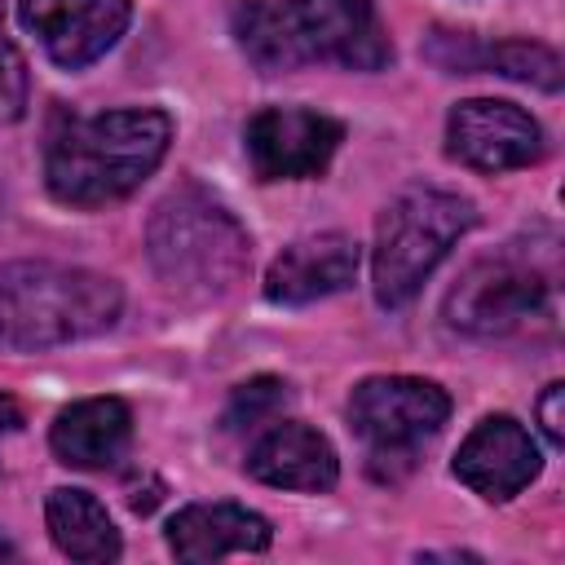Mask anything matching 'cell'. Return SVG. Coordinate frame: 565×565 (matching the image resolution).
Segmentation results:
<instances>
[{
    "mask_svg": "<svg viewBox=\"0 0 565 565\" xmlns=\"http://www.w3.org/2000/svg\"><path fill=\"white\" fill-rule=\"evenodd\" d=\"M230 26L260 75L305 66L384 71L393 62L375 0H238Z\"/></svg>",
    "mask_w": 565,
    "mask_h": 565,
    "instance_id": "6da1fadb",
    "label": "cell"
},
{
    "mask_svg": "<svg viewBox=\"0 0 565 565\" xmlns=\"http://www.w3.org/2000/svg\"><path fill=\"white\" fill-rule=\"evenodd\" d=\"M172 146V115L124 106L57 119L44 146V185L66 207H106L141 190Z\"/></svg>",
    "mask_w": 565,
    "mask_h": 565,
    "instance_id": "7a4b0ae2",
    "label": "cell"
},
{
    "mask_svg": "<svg viewBox=\"0 0 565 565\" xmlns=\"http://www.w3.org/2000/svg\"><path fill=\"white\" fill-rule=\"evenodd\" d=\"M441 313L472 340L552 335L561 322V243L534 234L494 247L455 278Z\"/></svg>",
    "mask_w": 565,
    "mask_h": 565,
    "instance_id": "3957f363",
    "label": "cell"
},
{
    "mask_svg": "<svg viewBox=\"0 0 565 565\" xmlns=\"http://www.w3.org/2000/svg\"><path fill=\"white\" fill-rule=\"evenodd\" d=\"M124 313V287L110 274L62 260L0 265V344L44 353L106 335Z\"/></svg>",
    "mask_w": 565,
    "mask_h": 565,
    "instance_id": "277c9868",
    "label": "cell"
},
{
    "mask_svg": "<svg viewBox=\"0 0 565 565\" xmlns=\"http://www.w3.org/2000/svg\"><path fill=\"white\" fill-rule=\"evenodd\" d=\"M146 256L159 282L185 300H216L252 269V234L203 185H177L146 225Z\"/></svg>",
    "mask_w": 565,
    "mask_h": 565,
    "instance_id": "5b68a950",
    "label": "cell"
},
{
    "mask_svg": "<svg viewBox=\"0 0 565 565\" xmlns=\"http://www.w3.org/2000/svg\"><path fill=\"white\" fill-rule=\"evenodd\" d=\"M472 225H477V207L446 185L415 181L397 190L375 216V247H371L375 300L384 309L411 305Z\"/></svg>",
    "mask_w": 565,
    "mask_h": 565,
    "instance_id": "8992f818",
    "label": "cell"
},
{
    "mask_svg": "<svg viewBox=\"0 0 565 565\" xmlns=\"http://www.w3.org/2000/svg\"><path fill=\"white\" fill-rule=\"evenodd\" d=\"M446 419H450L446 388L419 375H366L349 393V424L366 441L371 472L384 481H393V463H402L406 472L419 446L437 437Z\"/></svg>",
    "mask_w": 565,
    "mask_h": 565,
    "instance_id": "52a82bcc",
    "label": "cell"
},
{
    "mask_svg": "<svg viewBox=\"0 0 565 565\" xmlns=\"http://www.w3.org/2000/svg\"><path fill=\"white\" fill-rule=\"evenodd\" d=\"M344 141V124L309 106H260L243 124V150L260 181L322 177Z\"/></svg>",
    "mask_w": 565,
    "mask_h": 565,
    "instance_id": "ba28073f",
    "label": "cell"
},
{
    "mask_svg": "<svg viewBox=\"0 0 565 565\" xmlns=\"http://www.w3.org/2000/svg\"><path fill=\"white\" fill-rule=\"evenodd\" d=\"M547 150L543 128L530 110L499 97L455 102L446 115V154L472 172H512L539 163Z\"/></svg>",
    "mask_w": 565,
    "mask_h": 565,
    "instance_id": "9c48e42d",
    "label": "cell"
},
{
    "mask_svg": "<svg viewBox=\"0 0 565 565\" xmlns=\"http://www.w3.org/2000/svg\"><path fill=\"white\" fill-rule=\"evenodd\" d=\"M18 22L40 40L53 66L84 71L124 40L132 0H18Z\"/></svg>",
    "mask_w": 565,
    "mask_h": 565,
    "instance_id": "30bf717a",
    "label": "cell"
},
{
    "mask_svg": "<svg viewBox=\"0 0 565 565\" xmlns=\"http://www.w3.org/2000/svg\"><path fill=\"white\" fill-rule=\"evenodd\" d=\"M450 468H455V477L472 494H481L490 503H508V499H516L539 477L543 450H539L534 433L521 419H512V415H486L459 441Z\"/></svg>",
    "mask_w": 565,
    "mask_h": 565,
    "instance_id": "8fae6325",
    "label": "cell"
},
{
    "mask_svg": "<svg viewBox=\"0 0 565 565\" xmlns=\"http://www.w3.org/2000/svg\"><path fill=\"white\" fill-rule=\"evenodd\" d=\"M362 265V247L340 234V230H322V234H305L296 243H287L269 269H265V300L269 305H313L327 300L344 287H353Z\"/></svg>",
    "mask_w": 565,
    "mask_h": 565,
    "instance_id": "7c38bea8",
    "label": "cell"
},
{
    "mask_svg": "<svg viewBox=\"0 0 565 565\" xmlns=\"http://www.w3.org/2000/svg\"><path fill=\"white\" fill-rule=\"evenodd\" d=\"M424 57L450 75H472V71H490L503 79H521L534 84L543 93H561L565 79V62L556 49L539 44V40H477L468 31H433L424 44Z\"/></svg>",
    "mask_w": 565,
    "mask_h": 565,
    "instance_id": "4fadbf2b",
    "label": "cell"
},
{
    "mask_svg": "<svg viewBox=\"0 0 565 565\" xmlns=\"http://www.w3.org/2000/svg\"><path fill=\"white\" fill-rule=\"evenodd\" d=\"M247 472L274 490L322 494L340 481V455L327 433H318L300 419H278L252 441Z\"/></svg>",
    "mask_w": 565,
    "mask_h": 565,
    "instance_id": "5bb4252c",
    "label": "cell"
},
{
    "mask_svg": "<svg viewBox=\"0 0 565 565\" xmlns=\"http://www.w3.org/2000/svg\"><path fill=\"white\" fill-rule=\"evenodd\" d=\"M132 441V411L124 397H79L66 411H57L49 428V446L57 463L102 472L115 468L128 455Z\"/></svg>",
    "mask_w": 565,
    "mask_h": 565,
    "instance_id": "9a60e30c",
    "label": "cell"
},
{
    "mask_svg": "<svg viewBox=\"0 0 565 565\" xmlns=\"http://www.w3.org/2000/svg\"><path fill=\"white\" fill-rule=\"evenodd\" d=\"M269 543H274V525L243 503H190L168 521V547L177 561L190 565L265 552Z\"/></svg>",
    "mask_w": 565,
    "mask_h": 565,
    "instance_id": "2e32d148",
    "label": "cell"
},
{
    "mask_svg": "<svg viewBox=\"0 0 565 565\" xmlns=\"http://www.w3.org/2000/svg\"><path fill=\"white\" fill-rule=\"evenodd\" d=\"M44 525H49L53 547L62 556H71V561L106 565V561H119V552H124V539H119L106 503L93 490H79V486L49 490V499H44Z\"/></svg>",
    "mask_w": 565,
    "mask_h": 565,
    "instance_id": "e0dca14e",
    "label": "cell"
},
{
    "mask_svg": "<svg viewBox=\"0 0 565 565\" xmlns=\"http://www.w3.org/2000/svg\"><path fill=\"white\" fill-rule=\"evenodd\" d=\"M287 384L278 375H256L247 384L234 388L225 415H221V428L225 433H247V428H260V424H274L278 411L287 406Z\"/></svg>",
    "mask_w": 565,
    "mask_h": 565,
    "instance_id": "ac0fdd59",
    "label": "cell"
},
{
    "mask_svg": "<svg viewBox=\"0 0 565 565\" xmlns=\"http://www.w3.org/2000/svg\"><path fill=\"white\" fill-rule=\"evenodd\" d=\"M31 102V75H26V57L18 53V44L4 35L0 22V124H13L26 115Z\"/></svg>",
    "mask_w": 565,
    "mask_h": 565,
    "instance_id": "d6986e66",
    "label": "cell"
},
{
    "mask_svg": "<svg viewBox=\"0 0 565 565\" xmlns=\"http://www.w3.org/2000/svg\"><path fill=\"white\" fill-rule=\"evenodd\" d=\"M539 428H543V437L561 450L565 446V384L561 380H552L547 388H543V397H539Z\"/></svg>",
    "mask_w": 565,
    "mask_h": 565,
    "instance_id": "ffe728a7",
    "label": "cell"
},
{
    "mask_svg": "<svg viewBox=\"0 0 565 565\" xmlns=\"http://www.w3.org/2000/svg\"><path fill=\"white\" fill-rule=\"evenodd\" d=\"M22 428V406L0 388V433H18Z\"/></svg>",
    "mask_w": 565,
    "mask_h": 565,
    "instance_id": "44dd1931",
    "label": "cell"
},
{
    "mask_svg": "<svg viewBox=\"0 0 565 565\" xmlns=\"http://www.w3.org/2000/svg\"><path fill=\"white\" fill-rule=\"evenodd\" d=\"M13 556H18V547H13V543L0 534V561H13Z\"/></svg>",
    "mask_w": 565,
    "mask_h": 565,
    "instance_id": "7402d4cb",
    "label": "cell"
}]
</instances>
